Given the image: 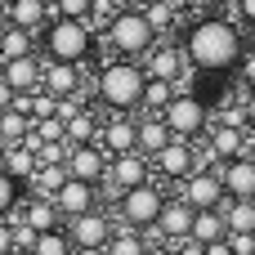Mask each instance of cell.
Returning <instances> with one entry per match:
<instances>
[{
    "label": "cell",
    "instance_id": "6da1fadb",
    "mask_svg": "<svg viewBox=\"0 0 255 255\" xmlns=\"http://www.w3.org/2000/svg\"><path fill=\"white\" fill-rule=\"evenodd\" d=\"M179 49H184V58H188L193 72H233L238 58H242V49H247V40H242L238 22H229V18L215 13V18H197L184 31Z\"/></svg>",
    "mask_w": 255,
    "mask_h": 255
},
{
    "label": "cell",
    "instance_id": "7a4b0ae2",
    "mask_svg": "<svg viewBox=\"0 0 255 255\" xmlns=\"http://www.w3.org/2000/svg\"><path fill=\"white\" fill-rule=\"evenodd\" d=\"M143 85H148V72L139 58H112L94 76V99L112 112H134L143 103Z\"/></svg>",
    "mask_w": 255,
    "mask_h": 255
},
{
    "label": "cell",
    "instance_id": "3957f363",
    "mask_svg": "<svg viewBox=\"0 0 255 255\" xmlns=\"http://www.w3.org/2000/svg\"><path fill=\"white\" fill-rule=\"evenodd\" d=\"M40 45L58 63H85L94 54V36H90V22L85 18H49L40 27Z\"/></svg>",
    "mask_w": 255,
    "mask_h": 255
},
{
    "label": "cell",
    "instance_id": "277c9868",
    "mask_svg": "<svg viewBox=\"0 0 255 255\" xmlns=\"http://www.w3.org/2000/svg\"><path fill=\"white\" fill-rule=\"evenodd\" d=\"M103 36H108V45H112L121 58H143V54L157 45V31H152V22L143 18V9H121V13H112L108 27H103Z\"/></svg>",
    "mask_w": 255,
    "mask_h": 255
},
{
    "label": "cell",
    "instance_id": "5b68a950",
    "mask_svg": "<svg viewBox=\"0 0 255 255\" xmlns=\"http://www.w3.org/2000/svg\"><path fill=\"white\" fill-rule=\"evenodd\" d=\"M161 206H166V193H161V184H152V179H143V184L117 193V220H121L126 229H139V233H148V229L157 224Z\"/></svg>",
    "mask_w": 255,
    "mask_h": 255
},
{
    "label": "cell",
    "instance_id": "8992f818",
    "mask_svg": "<svg viewBox=\"0 0 255 255\" xmlns=\"http://www.w3.org/2000/svg\"><path fill=\"white\" fill-rule=\"evenodd\" d=\"M206 103L197 99V94H175L166 108H161V121L170 126V134L175 139H197L202 130H206Z\"/></svg>",
    "mask_w": 255,
    "mask_h": 255
},
{
    "label": "cell",
    "instance_id": "52a82bcc",
    "mask_svg": "<svg viewBox=\"0 0 255 255\" xmlns=\"http://www.w3.org/2000/svg\"><path fill=\"white\" fill-rule=\"evenodd\" d=\"M179 197L193 206V211H220L224 206V184H220V170H193L188 179H179Z\"/></svg>",
    "mask_w": 255,
    "mask_h": 255
},
{
    "label": "cell",
    "instance_id": "ba28073f",
    "mask_svg": "<svg viewBox=\"0 0 255 255\" xmlns=\"http://www.w3.org/2000/svg\"><path fill=\"white\" fill-rule=\"evenodd\" d=\"M63 229H67V238H72V247H108L112 242V233H117V224L94 206V211H85V215H72V220H63Z\"/></svg>",
    "mask_w": 255,
    "mask_h": 255
},
{
    "label": "cell",
    "instance_id": "9c48e42d",
    "mask_svg": "<svg viewBox=\"0 0 255 255\" xmlns=\"http://www.w3.org/2000/svg\"><path fill=\"white\" fill-rule=\"evenodd\" d=\"M67 175L72 179H85V184H103V175H108V152H103V143L94 139V143H72V152H67Z\"/></svg>",
    "mask_w": 255,
    "mask_h": 255
},
{
    "label": "cell",
    "instance_id": "30bf717a",
    "mask_svg": "<svg viewBox=\"0 0 255 255\" xmlns=\"http://www.w3.org/2000/svg\"><path fill=\"white\" fill-rule=\"evenodd\" d=\"M220 184H224V197H238V202H255V157H229L220 161Z\"/></svg>",
    "mask_w": 255,
    "mask_h": 255
},
{
    "label": "cell",
    "instance_id": "8fae6325",
    "mask_svg": "<svg viewBox=\"0 0 255 255\" xmlns=\"http://www.w3.org/2000/svg\"><path fill=\"white\" fill-rule=\"evenodd\" d=\"M99 143H103L108 157H117V152H134V148H139V121H134L130 112H112V117L99 126Z\"/></svg>",
    "mask_w": 255,
    "mask_h": 255
},
{
    "label": "cell",
    "instance_id": "7c38bea8",
    "mask_svg": "<svg viewBox=\"0 0 255 255\" xmlns=\"http://www.w3.org/2000/svg\"><path fill=\"white\" fill-rule=\"evenodd\" d=\"M152 161H157V175L161 179H175L179 184V179H188L197 170V148H193V139H170Z\"/></svg>",
    "mask_w": 255,
    "mask_h": 255
},
{
    "label": "cell",
    "instance_id": "4fadbf2b",
    "mask_svg": "<svg viewBox=\"0 0 255 255\" xmlns=\"http://www.w3.org/2000/svg\"><path fill=\"white\" fill-rule=\"evenodd\" d=\"M108 188L112 193H126V188H134V184H143L148 179V157L134 148V152H117V157H108Z\"/></svg>",
    "mask_w": 255,
    "mask_h": 255
},
{
    "label": "cell",
    "instance_id": "5bb4252c",
    "mask_svg": "<svg viewBox=\"0 0 255 255\" xmlns=\"http://www.w3.org/2000/svg\"><path fill=\"white\" fill-rule=\"evenodd\" d=\"M94 206H99V184H85V179H72V175H67V184L54 193V211H58V220L85 215V211H94Z\"/></svg>",
    "mask_w": 255,
    "mask_h": 255
},
{
    "label": "cell",
    "instance_id": "9a60e30c",
    "mask_svg": "<svg viewBox=\"0 0 255 255\" xmlns=\"http://www.w3.org/2000/svg\"><path fill=\"white\" fill-rule=\"evenodd\" d=\"M143 72H148V76H157V81H179V76L188 72V58H184V49H179V45L157 40V45L143 54Z\"/></svg>",
    "mask_w": 255,
    "mask_h": 255
},
{
    "label": "cell",
    "instance_id": "2e32d148",
    "mask_svg": "<svg viewBox=\"0 0 255 255\" xmlns=\"http://www.w3.org/2000/svg\"><path fill=\"white\" fill-rule=\"evenodd\" d=\"M152 233H157V238H166L170 247H175V242H184V238L193 233V206H188L184 197H166V206H161V215H157Z\"/></svg>",
    "mask_w": 255,
    "mask_h": 255
},
{
    "label": "cell",
    "instance_id": "e0dca14e",
    "mask_svg": "<svg viewBox=\"0 0 255 255\" xmlns=\"http://www.w3.org/2000/svg\"><path fill=\"white\" fill-rule=\"evenodd\" d=\"M13 220H22L31 233H45V229H58V224H63L58 211H54V197H36V193L13 206Z\"/></svg>",
    "mask_w": 255,
    "mask_h": 255
},
{
    "label": "cell",
    "instance_id": "ac0fdd59",
    "mask_svg": "<svg viewBox=\"0 0 255 255\" xmlns=\"http://www.w3.org/2000/svg\"><path fill=\"white\" fill-rule=\"evenodd\" d=\"M40 90H49L54 99H72L81 90V63H58L49 58L45 63V76H40Z\"/></svg>",
    "mask_w": 255,
    "mask_h": 255
},
{
    "label": "cell",
    "instance_id": "d6986e66",
    "mask_svg": "<svg viewBox=\"0 0 255 255\" xmlns=\"http://www.w3.org/2000/svg\"><path fill=\"white\" fill-rule=\"evenodd\" d=\"M40 76H45V63H40L36 54L4 63V81L13 85V94H36V90H40Z\"/></svg>",
    "mask_w": 255,
    "mask_h": 255
},
{
    "label": "cell",
    "instance_id": "ffe728a7",
    "mask_svg": "<svg viewBox=\"0 0 255 255\" xmlns=\"http://www.w3.org/2000/svg\"><path fill=\"white\" fill-rule=\"evenodd\" d=\"M36 166H40V157H36V148L22 139V143H4L0 148V170H9L18 184H27L31 175H36Z\"/></svg>",
    "mask_w": 255,
    "mask_h": 255
},
{
    "label": "cell",
    "instance_id": "44dd1931",
    "mask_svg": "<svg viewBox=\"0 0 255 255\" xmlns=\"http://www.w3.org/2000/svg\"><path fill=\"white\" fill-rule=\"evenodd\" d=\"M134 121H139V152H143V157H157V152L175 139L170 126H166L161 117H152V112H143V117H134Z\"/></svg>",
    "mask_w": 255,
    "mask_h": 255
},
{
    "label": "cell",
    "instance_id": "7402d4cb",
    "mask_svg": "<svg viewBox=\"0 0 255 255\" xmlns=\"http://www.w3.org/2000/svg\"><path fill=\"white\" fill-rule=\"evenodd\" d=\"M4 9H9V22L22 27V31H40V27L54 18V9H49L45 0H13V4H4Z\"/></svg>",
    "mask_w": 255,
    "mask_h": 255
},
{
    "label": "cell",
    "instance_id": "603a6c76",
    "mask_svg": "<svg viewBox=\"0 0 255 255\" xmlns=\"http://www.w3.org/2000/svg\"><path fill=\"white\" fill-rule=\"evenodd\" d=\"M99 117H94V108H76L67 121H63V134H67V143H94L99 139Z\"/></svg>",
    "mask_w": 255,
    "mask_h": 255
},
{
    "label": "cell",
    "instance_id": "cb8c5ba5",
    "mask_svg": "<svg viewBox=\"0 0 255 255\" xmlns=\"http://www.w3.org/2000/svg\"><path fill=\"white\" fill-rule=\"evenodd\" d=\"M206 143H211V152H215L220 161H229V157H242L251 139H247V130H233V126H215Z\"/></svg>",
    "mask_w": 255,
    "mask_h": 255
},
{
    "label": "cell",
    "instance_id": "d4e9b609",
    "mask_svg": "<svg viewBox=\"0 0 255 255\" xmlns=\"http://www.w3.org/2000/svg\"><path fill=\"white\" fill-rule=\"evenodd\" d=\"M27 54H36V31H22V27L4 22L0 27V58L9 63V58H27Z\"/></svg>",
    "mask_w": 255,
    "mask_h": 255
},
{
    "label": "cell",
    "instance_id": "484cf974",
    "mask_svg": "<svg viewBox=\"0 0 255 255\" xmlns=\"http://www.w3.org/2000/svg\"><path fill=\"white\" fill-rule=\"evenodd\" d=\"M188 238L202 242V247H211V242L229 238V224H224L220 211H193V233H188Z\"/></svg>",
    "mask_w": 255,
    "mask_h": 255
},
{
    "label": "cell",
    "instance_id": "4316f807",
    "mask_svg": "<svg viewBox=\"0 0 255 255\" xmlns=\"http://www.w3.org/2000/svg\"><path fill=\"white\" fill-rule=\"evenodd\" d=\"M220 215H224L229 233H255V202H238V197H224Z\"/></svg>",
    "mask_w": 255,
    "mask_h": 255
},
{
    "label": "cell",
    "instance_id": "83f0119b",
    "mask_svg": "<svg viewBox=\"0 0 255 255\" xmlns=\"http://www.w3.org/2000/svg\"><path fill=\"white\" fill-rule=\"evenodd\" d=\"M63 184H67V166H36V175H31L22 188H31L36 197H54Z\"/></svg>",
    "mask_w": 255,
    "mask_h": 255
},
{
    "label": "cell",
    "instance_id": "f1b7e54d",
    "mask_svg": "<svg viewBox=\"0 0 255 255\" xmlns=\"http://www.w3.org/2000/svg\"><path fill=\"white\" fill-rule=\"evenodd\" d=\"M103 255H148V242H143L139 229H126V224H121V229L112 233V242L103 247Z\"/></svg>",
    "mask_w": 255,
    "mask_h": 255
},
{
    "label": "cell",
    "instance_id": "f546056e",
    "mask_svg": "<svg viewBox=\"0 0 255 255\" xmlns=\"http://www.w3.org/2000/svg\"><path fill=\"white\" fill-rule=\"evenodd\" d=\"M175 99V81H157V76H148V85H143V112H152V117H161V108Z\"/></svg>",
    "mask_w": 255,
    "mask_h": 255
},
{
    "label": "cell",
    "instance_id": "4dcf8cb0",
    "mask_svg": "<svg viewBox=\"0 0 255 255\" xmlns=\"http://www.w3.org/2000/svg\"><path fill=\"white\" fill-rule=\"evenodd\" d=\"M31 255H72V238H67V229L58 224V229H45V233H36Z\"/></svg>",
    "mask_w": 255,
    "mask_h": 255
},
{
    "label": "cell",
    "instance_id": "1f68e13d",
    "mask_svg": "<svg viewBox=\"0 0 255 255\" xmlns=\"http://www.w3.org/2000/svg\"><path fill=\"white\" fill-rule=\"evenodd\" d=\"M27 130H31V117H27V112H18V108H4V112H0V139H4V143H22Z\"/></svg>",
    "mask_w": 255,
    "mask_h": 255
},
{
    "label": "cell",
    "instance_id": "d6a6232c",
    "mask_svg": "<svg viewBox=\"0 0 255 255\" xmlns=\"http://www.w3.org/2000/svg\"><path fill=\"white\" fill-rule=\"evenodd\" d=\"M139 9H143V18L152 22V31H157V36L175 27V4H170V0H143Z\"/></svg>",
    "mask_w": 255,
    "mask_h": 255
},
{
    "label": "cell",
    "instance_id": "836d02e7",
    "mask_svg": "<svg viewBox=\"0 0 255 255\" xmlns=\"http://www.w3.org/2000/svg\"><path fill=\"white\" fill-rule=\"evenodd\" d=\"M22 202V184L9 175V170H0V220L4 215H13V206Z\"/></svg>",
    "mask_w": 255,
    "mask_h": 255
},
{
    "label": "cell",
    "instance_id": "e575fe53",
    "mask_svg": "<svg viewBox=\"0 0 255 255\" xmlns=\"http://www.w3.org/2000/svg\"><path fill=\"white\" fill-rule=\"evenodd\" d=\"M31 134H36L40 143H58V139H67V134H63V117H40V121H31Z\"/></svg>",
    "mask_w": 255,
    "mask_h": 255
},
{
    "label": "cell",
    "instance_id": "d590c367",
    "mask_svg": "<svg viewBox=\"0 0 255 255\" xmlns=\"http://www.w3.org/2000/svg\"><path fill=\"white\" fill-rule=\"evenodd\" d=\"M49 9H54V18H90L94 0H49Z\"/></svg>",
    "mask_w": 255,
    "mask_h": 255
},
{
    "label": "cell",
    "instance_id": "8d00e7d4",
    "mask_svg": "<svg viewBox=\"0 0 255 255\" xmlns=\"http://www.w3.org/2000/svg\"><path fill=\"white\" fill-rule=\"evenodd\" d=\"M220 112V126H233V130H251L247 126V108L242 103H224V108H215Z\"/></svg>",
    "mask_w": 255,
    "mask_h": 255
},
{
    "label": "cell",
    "instance_id": "74e56055",
    "mask_svg": "<svg viewBox=\"0 0 255 255\" xmlns=\"http://www.w3.org/2000/svg\"><path fill=\"white\" fill-rule=\"evenodd\" d=\"M233 72H238V76L255 90V49H242V58H238V67H233Z\"/></svg>",
    "mask_w": 255,
    "mask_h": 255
},
{
    "label": "cell",
    "instance_id": "f35d334b",
    "mask_svg": "<svg viewBox=\"0 0 255 255\" xmlns=\"http://www.w3.org/2000/svg\"><path fill=\"white\" fill-rule=\"evenodd\" d=\"M229 251L233 255H255V233H229Z\"/></svg>",
    "mask_w": 255,
    "mask_h": 255
},
{
    "label": "cell",
    "instance_id": "ab89813d",
    "mask_svg": "<svg viewBox=\"0 0 255 255\" xmlns=\"http://www.w3.org/2000/svg\"><path fill=\"white\" fill-rule=\"evenodd\" d=\"M0 255H13V224H9V215L0 220Z\"/></svg>",
    "mask_w": 255,
    "mask_h": 255
},
{
    "label": "cell",
    "instance_id": "60d3db41",
    "mask_svg": "<svg viewBox=\"0 0 255 255\" xmlns=\"http://www.w3.org/2000/svg\"><path fill=\"white\" fill-rule=\"evenodd\" d=\"M233 9H238V22L255 27V0H233Z\"/></svg>",
    "mask_w": 255,
    "mask_h": 255
},
{
    "label": "cell",
    "instance_id": "b9f144b4",
    "mask_svg": "<svg viewBox=\"0 0 255 255\" xmlns=\"http://www.w3.org/2000/svg\"><path fill=\"white\" fill-rule=\"evenodd\" d=\"M175 255H206V247L193 242V238H184V242H175Z\"/></svg>",
    "mask_w": 255,
    "mask_h": 255
},
{
    "label": "cell",
    "instance_id": "7bdbcfd3",
    "mask_svg": "<svg viewBox=\"0 0 255 255\" xmlns=\"http://www.w3.org/2000/svg\"><path fill=\"white\" fill-rule=\"evenodd\" d=\"M13 99H18V94H13V85L0 76V112H4V108H13Z\"/></svg>",
    "mask_w": 255,
    "mask_h": 255
},
{
    "label": "cell",
    "instance_id": "ee69618b",
    "mask_svg": "<svg viewBox=\"0 0 255 255\" xmlns=\"http://www.w3.org/2000/svg\"><path fill=\"white\" fill-rule=\"evenodd\" d=\"M206 255H233V251H229V238H220V242H211V247H206Z\"/></svg>",
    "mask_w": 255,
    "mask_h": 255
},
{
    "label": "cell",
    "instance_id": "f6af8a7d",
    "mask_svg": "<svg viewBox=\"0 0 255 255\" xmlns=\"http://www.w3.org/2000/svg\"><path fill=\"white\" fill-rule=\"evenodd\" d=\"M242 108H247V126H251V130H255V90H251V94H247V103H242Z\"/></svg>",
    "mask_w": 255,
    "mask_h": 255
},
{
    "label": "cell",
    "instance_id": "bcb514c9",
    "mask_svg": "<svg viewBox=\"0 0 255 255\" xmlns=\"http://www.w3.org/2000/svg\"><path fill=\"white\" fill-rule=\"evenodd\" d=\"M72 255H103L99 247H72Z\"/></svg>",
    "mask_w": 255,
    "mask_h": 255
},
{
    "label": "cell",
    "instance_id": "7dc6e473",
    "mask_svg": "<svg viewBox=\"0 0 255 255\" xmlns=\"http://www.w3.org/2000/svg\"><path fill=\"white\" fill-rule=\"evenodd\" d=\"M247 152H251V157H255V139H251V143H247Z\"/></svg>",
    "mask_w": 255,
    "mask_h": 255
},
{
    "label": "cell",
    "instance_id": "c3c4849f",
    "mask_svg": "<svg viewBox=\"0 0 255 255\" xmlns=\"http://www.w3.org/2000/svg\"><path fill=\"white\" fill-rule=\"evenodd\" d=\"M148 255H175V251H148Z\"/></svg>",
    "mask_w": 255,
    "mask_h": 255
},
{
    "label": "cell",
    "instance_id": "681fc988",
    "mask_svg": "<svg viewBox=\"0 0 255 255\" xmlns=\"http://www.w3.org/2000/svg\"><path fill=\"white\" fill-rule=\"evenodd\" d=\"M0 76H4V58H0Z\"/></svg>",
    "mask_w": 255,
    "mask_h": 255
},
{
    "label": "cell",
    "instance_id": "f907efd6",
    "mask_svg": "<svg viewBox=\"0 0 255 255\" xmlns=\"http://www.w3.org/2000/svg\"><path fill=\"white\" fill-rule=\"evenodd\" d=\"M0 4H13V0H0Z\"/></svg>",
    "mask_w": 255,
    "mask_h": 255
},
{
    "label": "cell",
    "instance_id": "816d5d0a",
    "mask_svg": "<svg viewBox=\"0 0 255 255\" xmlns=\"http://www.w3.org/2000/svg\"><path fill=\"white\" fill-rule=\"evenodd\" d=\"M0 148H4V139H0Z\"/></svg>",
    "mask_w": 255,
    "mask_h": 255
},
{
    "label": "cell",
    "instance_id": "f5cc1de1",
    "mask_svg": "<svg viewBox=\"0 0 255 255\" xmlns=\"http://www.w3.org/2000/svg\"><path fill=\"white\" fill-rule=\"evenodd\" d=\"M251 40H255V36H251ZM251 49H255V45H251Z\"/></svg>",
    "mask_w": 255,
    "mask_h": 255
},
{
    "label": "cell",
    "instance_id": "db71d44e",
    "mask_svg": "<svg viewBox=\"0 0 255 255\" xmlns=\"http://www.w3.org/2000/svg\"><path fill=\"white\" fill-rule=\"evenodd\" d=\"M139 4H143V0H139Z\"/></svg>",
    "mask_w": 255,
    "mask_h": 255
}]
</instances>
